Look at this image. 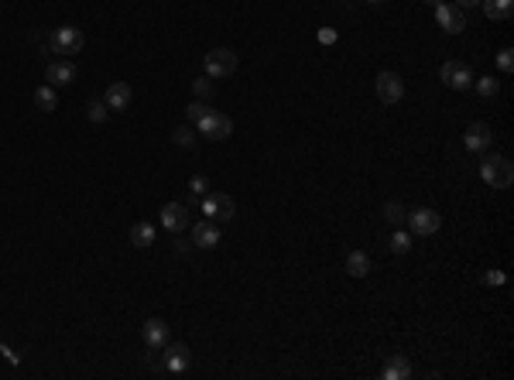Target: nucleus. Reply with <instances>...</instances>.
Instances as JSON below:
<instances>
[{
    "mask_svg": "<svg viewBox=\"0 0 514 380\" xmlns=\"http://www.w3.org/2000/svg\"><path fill=\"white\" fill-rule=\"evenodd\" d=\"M490 141H494V130H490L487 124H470L466 127V134H463L466 151H487Z\"/></svg>",
    "mask_w": 514,
    "mask_h": 380,
    "instance_id": "dca6fc26",
    "label": "nucleus"
},
{
    "mask_svg": "<svg viewBox=\"0 0 514 380\" xmlns=\"http://www.w3.org/2000/svg\"><path fill=\"white\" fill-rule=\"evenodd\" d=\"M203 213H206V220H220V227L223 223H230L233 216H237V203H233L227 192H206L203 196Z\"/></svg>",
    "mask_w": 514,
    "mask_h": 380,
    "instance_id": "f03ea898",
    "label": "nucleus"
},
{
    "mask_svg": "<svg viewBox=\"0 0 514 380\" xmlns=\"http://www.w3.org/2000/svg\"><path fill=\"white\" fill-rule=\"evenodd\" d=\"M473 89H477V93H480V96H497V89H501V86H497V82H494V76H487V79H473Z\"/></svg>",
    "mask_w": 514,
    "mask_h": 380,
    "instance_id": "bb28decb",
    "label": "nucleus"
},
{
    "mask_svg": "<svg viewBox=\"0 0 514 380\" xmlns=\"http://www.w3.org/2000/svg\"><path fill=\"white\" fill-rule=\"evenodd\" d=\"M196 130L203 134L206 141H227L233 134V120L227 117V113H220V110H209L203 120L196 124Z\"/></svg>",
    "mask_w": 514,
    "mask_h": 380,
    "instance_id": "7ed1b4c3",
    "label": "nucleus"
},
{
    "mask_svg": "<svg viewBox=\"0 0 514 380\" xmlns=\"http://www.w3.org/2000/svg\"><path fill=\"white\" fill-rule=\"evenodd\" d=\"M76 62L73 58H55L49 62V69H45V79H49L51 86H69V82H76Z\"/></svg>",
    "mask_w": 514,
    "mask_h": 380,
    "instance_id": "ddd939ff",
    "label": "nucleus"
},
{
    "mask_svg": "<svg viewBox=\"0 0 514 380\" xmlns=\"http://www.w3.org/2000/svg\"><path fill=\"white\" fill-rule=\"evenodd\" d=\"M381 377H384V380H405V377H411V360H408V356H401V353L387 356L384 367H381Z\"/></svg>",
    "mask_w": 514,
    "mask_h": 380,
    "instance_id": "f3484780",
    "label": "nucleus"
},
{
    "mask_svg": "<svg viewBox=\"0 0 514 380\" xmlns=\"http://www.w3.org/2000/svg\"><path fill=\"white\" fill-rule=\"evenodd\" d=\"M189 363H192V353H189L185 343H165V360H161L154 370H158V374H185Z\"/></svg>",
    "mask_w": 514,
    "mask_h": 380,
    "instance_id": "20e7f679",
    "label": "nucleus"
},
{
    "mask_svg": "<svg viewBox=\"0 0 514 380\" xmlns=\"http://www.w3.org/2000/svg\"><path fill=\"white\" fill-rule=\"evenodd\" d=\"M456 7H466V11H470V7H480V0H456Z\"/></svg>",
    "mask_w": 514,
    "mask_h": 380,
    "instance_id": "473e14b6",
    "label": "nucleus"
},
{
    "mask_svg": "<svg viewBox=\"0 0 514 380\" xmlns=\"http://www.w3.org/2000/svg\"><path fill=\"white\" fill-rule=\"evenodd\" d=\"M51 51L55 55H79L82 51V31L73 25H62L51 31Z\"/></svg>",
    "mask_w": 514,
    "mask_h": 380,
    "instance_id": "0eeeda50",
    "label": "nucleus"
},
{
    "mask_svg": "<svg viewBox=\"0 0 514 380\" xmlns=\"http://www.w3.org/2000/svg\"><path fill=\"white\" fill-rule=\"evenodd\" d=\"M374 89H377V96L384 103H401V96H405V82H401L398 72H381L377 82H374Z\"/></svg>",
    "mask_w": 514,
    "mask_h": 380,
    "instance_id": "f8f14e48",
    "label": "nucleus"
},
{
    "mask_svg": "<svg viewBox=\"0 0 514 380\" xmlns=\"http://www.w3.org/2000/svg\"><path fill=\"white\" fill-rule=\"evenodd\" d=\"M196 134H199V130H196L192 124H182V127L172 130V141H175L179 148H196Z\"/></svg>",
    "mask_w": 514,
    "mask_h": 380,
    "instance_id": "4be33fe9",
    "label": "nucleus"
},
{
    "mask_svg": "<svg viewBox=\"0 0 514 380\" xmlns=\"http://www.w3.org/2000/svg\"><path fill=\"white\" fill-rule=\"evenodd\" d=\"M346 274H353V278H367L370 274V257L363 251H350L346 253Z\"/></svg>",
    "mask_w": 514,
    "mask_h": 380,
    "instance_id": "aec40b11",
    "label": "nucleus"
},
{
    "mask_svg": "<svg viewBox=\"0 0 514 380\" xmlns=\"http://www.w3.org/2000/svg\"><path fill=\"white\" fill-rule=\"evenodd\" d=\"M168 336H172V329H168V322H165V319H148V322L141 326V339H144V346H148V350H165Z\"/></svg>",
    "mask_w": 514,
    "mask_h": 380,
    "instance_id": "9b49d317",
    "label": "nucleus"
},
{
    "mask_svg": "<svg viewBox=\"0 0 514 380\" xmlns=\"http://www.w3.org/2000/svg\"><path fill=\"white\" fill-rule=\"evenodd\" d=\"M405 223L411 227L415 236H432L442 227V216H439L436 209H429V205H418V209H408V220Z\"/></svg>",
    "mask_w": 514,
    "mask_h": 380,
    "instance_id": "39448f33",
    "label": "nucleus"
},
{
    "mask_svg": "<svg viewBox=\"0 0 514 380\" xmlns=\"http://www.w3.org/2000/svg\"><path fill=\"white\" fill-rule=\"evenodd\" d=\"M189 192L203 199L206 192H209V178H206V175H192V178H189Z\"/></svg>",
    "mask_w": 514,
    "mask_h": 380,
    "instance_id": "c85d7f7f",
    "label": "nucleus"
},
{
    "mask_svg": "<svg viewBox=\"0 0 514 380\" xmlns=\"http://www.w3.org/2000/svg\"><path fill=\"white\" fill-rule=\"evenodd\" d=\"M484 284H504V274L501 271H490L487 278H484Z\"/></svg>",
    "mask_w": 514,
    "mask_h": 380,
    "instance_id": "2f4dec72",
    "label": "nucleus"
},
{
    "mask_svg": "<svg viewBox=\"0 0 514 380\" xmlns=\"http://www.w3.org/2000/svg\"><path fill=\"white\" fill-rule=\"evenodd\" d=\"M425 4H429V7H436V4H439V0H425Z\"/></svg>",
    "mask_w": 514,
    "mask_h": 380,
    "instance_id": "72a5a7b5",
    "label": "nucleus"
},
{
    "mask_svg": "<svg viewBox=\"0 0 514 380\" xmlns=\"http://www.w3.org/2000/svg\"><path fill=\"white\" fill-rule=\"evenodd\" d=\"M480 178L487 182L490 189H508L514 182V165L504 154H490L480 161Z\"/></svg>",
    "mask_w": 514,
    "mask_h": 380,
    "instance_id": "f257e3e1",
    "label": "nucleus"
},
{
    "mask_svg": "<svg viewBox=\"0 0 514 380\" xmlns=\"http://www.w3.org/2000/svg\"><path fill=\"white\" fill-rule=\"evenodd\" d=\"M189 223H192L189 205H182V203H165L161 205V227L168 229V233H182V229H189Z\"/></svg>",
    "mask_w": 514,
    "mask_h": 380,
    "instance_id": "9d476101",
    "label": "nucleus"
},
{
    "mask_svg": "<svg viewBox=\"0 0 514 380\" xmlns=\"http://www.w3.org/2000/svg\"><path fill=\"white\" fill-rule=\"evenodd\" d=\"M439 79L449 86V89H456V93H466L470 86H473V72H470V65L466 62H442V69H439Z\"/></svg>",
    "mask_w": 514,
    "mask_h": 380,
    "instance_id": "423d86ee",
    "label": "nucleus"
},
{
    "mask_svg": "<svg viewBox=\"0 0 514 380\" xmlns=\"http://www.w3.org/2000/svg\"><path fill=\"white\" fill-rule=\"evenodd\" d=\"M391 251H394V253H408L411 251V233L398 229V233L391 236Z\"/></svg>",
    "mask_w": 514,
    "mask_h": 380,
    "instance_id": "cd10ccee",
    "label": "nucleus"
},
{
    "mask_svg": "<svg viewBox=\"0 0 514 380\" xmlns=\"http://www.w3.org/2000/svg\"><path fill=\"white\" fill-rule=\"evenodd\" d=\"M432 11H436V21L446 34H463V31H466V14H463V7H456V4H436Z\"/></svg>",
    "mask_w": 514,
    "mask_h": 380,
    "instance_id": "1a4fd4ad",
    "label": "nucleus"
},
{
    "mask_svg": "<svg viewBox=\"0 0 514 380\" xmlns=\"http://www.w3.org/2000/svg\"><path fill=\"white\" fill-rule=\"evenodd\" d=\"M192 93H196L199 100H213L216 86H213V79L209 76H199V79H192Z\"/></svg>",
    "mask_w": 514,
    "mask_h": 380,
    "instance_id": "393cba45",
    "label": "nucleus"
},
{
    "mask_svg": "<svg viewBox=\"0 0 514 380\" xmlns=\"http://www.w3.org/2000/svg\"><path fill=\"white\" fill-rule=\"evenodd\" d=\"M367 4H384V0H367Z\"/></svg>",
    "mask_w": 514,
    "mask_h": 380,
    "instance_id": "f704fd0d",
    "label": "nucleus"
},
{
    "mask_svg": "<svg viewBox=\"0 0 514 380\" xmlns=\"http://www.w3.org/2000/svg\"><path fill=\"white\" fill-rule=\"evenodd\" d=\"M237 72V55L230 49H213L206 55V76L209 79H227Z\"/></svg>",
    "mask_w": 514,
    "mask_h": 380,
    "instance_id": "6e6552de",
    "label": "nucleus"
},
{
    "mask_svg": "<svg viewBox=\"0 0 514 380\" xmlns=\"http://www.w3.org/2000/svg\"><path fill=\"white\" fill-rule=\"evenodd\" d=\"M35 106H38L42 113H51V110L58 106V96H55V86H38V89H35Z\"/></svg>",
    "mask_w": 514,
    "mask_h": 380,
    "instance_id": "412c9836",
    "label": "nucleus"
},
{
    "mask_svg": "<svg viewBox=\"0 0 514 380\" xmlns=\"http://www.w3.org/2000/svg\"><path fill=\"white\" fill-rule=\"evenodd\" d=\"M154 240H158V229H154L151 223L137 220V223L130 227V243H134L137 251H148V247H154Z\"/></svg>",
    "mask_w": 514,
    "mask_h": 380,
    "instance_id": "a211bd4d",
    "label": "nucleus"
},
{
    "mask_svg": "<svg viewBox=\"0 0 514 380\" xmlns=\"http://www.w3.org/2000/svg\"><path fill=\"white\" fill-rule=\"evenodd\" d=\"M106 113H110L106 100H89V103H86V117H89L93 124H103V120H106Z\"/></svg>",
    "mask_w": 514,
    "mask_h": 380,
    "instance_id": "b1692460",
    "label": "nucleus"
},
{
    "mask_svg": "<svg viewBox=\"0 0 514 380\" xmlns=\"http://www.w3.org/2000/svg\"><path fill=\"white\" fill-rule=\"evenodd\" d=\"M480 7L490 21H508L514 11V0H480Z\"/></svg>",
    "mask_w": 514,
    "mask_h": 380,
    "instance_id": "6ab92c4d",
    "label": "nucleus"
},
{
    "mask_svg": "<svg viewBox=\"0 0 514 380\" xmlns=\"http://www.w3.org/2000/svg\"><path fill=\"white\" fill-rule=\"evenodd\" d=\"M106 106H110V113H124L134 100V89H130V82H110V89H106Z\"/></svg>",
    "mask_w": 514,
    "mask_h": 380,
    "instance_id": "2eb2a0df",
    "label": "nucleus"
},
{
    "mask_svg": "<svg viewBox=\"0 0 514 380\" xmlns=\"http://www.w3.org/2000/svg\"><path fill=\"white\" fill-rule=\"evenodd\" d=\"M192 243H196L199 251L220 247V227H216V220H199V223L192 227Z\"/></svg>",
    "mask_w": 514,
    "mask_h": 380,
    "instance_id": "4468645a",
    "label": "nucleus"
},
{
    "mask_svg": "<svg viewBox=\"0 0 514 380\" xmlns=\"http://www.w3.org/2000/svg\"><path fill=\"white\" fill-rule=\"evenodd\" d=\"M497 65H501V72H511V69H514V51L511 49L497 51Z\"/></svg>",
    "mask_w": 514,
    "mask_h": 380,
    "instance_id": "c756f323",
    "label": "nucleus"
},
{
    "mask_svg": "<svg viewBox=\"0 0 514 380\" xmlns=\"http://www.w3.org/2000/svg\"><path fill=\"white\" fill-rule=\"evenodd\" d=\"M384 220L391 223V227H401V223L408 220V209L398 203V199H391V203H384Z\"/></svg>",
    "mask_w": 514,
    "mask_h": 380,
    "instance_id": "5701e85b",
    "label": "nucleus"
},
{
    "mask_svg": "<svg viewBox=\"0 0 514 380\" xmlns=\"http://www.w3.org/2000/svg\"><path fill=\"white\" fill-rule=\"evenodd\" d=\"M209 110H213V106H209L206 100H192L189 103V110H185V117H189V124H199Z\"/></svg>",
    "mask_w": 514,
    "mask_h": 380,
    "instance_id": "a878e982",
    "label": "nucleus"
},
{
    "mask_svg": "<svg viewBox=\"0 0 514 380\" xmlns=\"http://www.w3.org/2000/svg\"><path fill=\"white\" fill-rule=\"evenodd\" d=\"M319 42H322V45H333V42H336V31H333V27H322V31H319Z\"/></svg>",
    "mask_w": 514,
    "mask_h": 380,
    "instance_id": "7c9ffc66",
    "label": "nucleus"
}]
</instances>
